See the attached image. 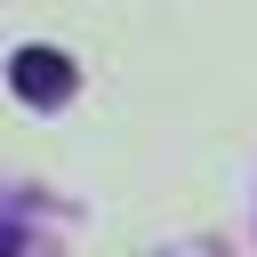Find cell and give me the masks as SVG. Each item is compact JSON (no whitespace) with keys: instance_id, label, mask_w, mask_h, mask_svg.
<instances>
[{"instance_id":"7a4b0ae2","label":"cell","mask_w":257,"mask_h":257,"mask_svg":"<svg viewBox=\"0 0 257 257\" xmlns=\"http://www.w3.org/2000/svg\"><path fill=\"white\" fill-rule=\"evenodd\" d=\"M8 249H16V233H0V257H8Z\"/></svg>"},{"instance_id":"6da1fadb","label":"cell","mask_w":257,"mask_h":257,"mask_svg":"<svg viewBox=\"0 0 257 257\" xmlns=\"http://www.w3.org/2000/svg\"><path fill=\"white\" fill-rule=\"evenodd\" d=\"M8 80H16L24 104H64V96H72V64H64L56 48H16Z\"/></svg>"}]
</instances>
